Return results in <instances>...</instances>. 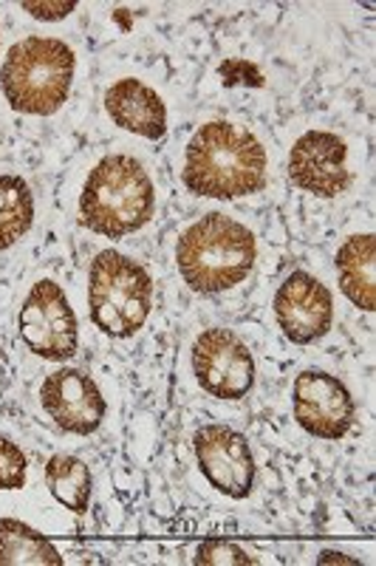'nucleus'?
<instances>
[{
  "label": "nucleus",
  "instance_id": "obj_1",
  "mask_svg": "<svg viewBox=\"0 0 376 566\" xmlns=\"http://www.w3.org/2000/svg\"><path fill=\"white\" fill-rule=\"evenodd\" d=\"M185 185L205 199H241L267 185L261 139L232 123H207L187 145Z\"/></svg>",
  "mask_w": 376,
  "mask_h": 566
},
{
  "label": "nucleus",
  "instance_id": "obj_2",
  "mask_svg": "<svg viewBox=\"0 0 376 566\" xmlns=\"http://www.w3.org/2000/svg\"><path fill=\"white\" fill-rule=\"evenodd\" d=\"M255 235L223 212H210L190 227L176 247L181 277L198 295L227 292L255 264Z\"/></svg>",
  "mask_w": 376,
  "mask_h": 566
},
{
  "label": "nucleus",
  "instance_id": "obj_3",
  "mask_svg": "<svg viewBox=\"0 0 376 566\" xmlns=\"http://www.w3.org/2000/svg\"><path fill=\"white\" fill-rule=\"evenodd\" d=\"M154 181L134 156H105L80 196V219L91 232L122 239L154 219Z\"/></svg>",
  "mask_w": 376,
  "mask_h": 566
},
{
  "label": "nucleus",
  "instance_id": "obj_4",
  "mask_svg": "<svg viewBox=\"0 0 376 566\" xmlns=\"http://www.w3.org/2000/svg\"><path fill=\"white\" fill-rule=\"evenodd\" d=\"M74 80V52L54 38H27L14 43L0 69L7 103L18 114L52 116L69 99Z\"/></svg>",
  "mask_w": 376,
  "mask_h": 566
},
{
  "label": "nucleus",
  "instance_id": "obj_5",
  "mask_svg": "<svg viewBox=\"0 0 376 566\" xmlns=\"http://www.w3.org/2000/svg\"><path fill=\"white\" fill-rule=\"evenodd\" d=\"M154 301V281L128 255L105 250L91 261L88 310L96 328L111 337H134L145 326Z\"/></svg>",
  "mask_w": 376,
  "mask_h": 566
},
{
  "label": "nucleus",
  "instance_id": "obj_6",
  "mask_svg": "<svg viewBox=\"0 0 376 566\" xmlns=\"http://www.w3.org/2000/svg\"><path fill=\"white\" fill-rule=\"evenodd\" d=\"M18 323L23 343L43 360H69L77 352V315L54 281L34 283Z\"/></svg>",
  "mask_w": 376,
  "mask_h": 566
},
{
  "label": "nucleus",
  "instance_id": "obj_7",
  "mask_svg": "<svg viewBox=\"0 0 376 566\" xmlns=\"http://www.w3.org/2000/svg\"><path fill=\"white\" fill-rule=\"evenodd\" d=\"M192 374L210 397L243 399L255 386V360L230 328H207L192 346Z\"/></svg>",
  "mask_w": 376,
  "mask_h": 566
},
{
  "label": "nucleus",
  "instance_id": "obj_8",
  "mask_svg": "<svg viewBox=\"0 0 376 566\" xmlns=\"http://www.w3.org/2000/svg\"><path fill=\"white\" fill-rule=\"evenodd\" d=\"M198 468L218 493L247 499L255 484V459L243 433L227 424H205L192 439Z\"/></svg>",
  "mask_w": 376,
  "mask_h": 566
},
{
  "label": "nucleus",
  "instance_id": "obj_9",
  "mask_svg": "<svg viewBox=\"0 0 376 566\" xmlns=\"http://www.w3.org/2000/svg\"><path fill=\"white\" fill-rule=\"evenodd\" d=\"M294 419L317 439H343L354 424L351 391L332 374L309 368L294 380Z\"/></svg>",
  "mask_w": 376,
  "mask_h": 566
},
{
  "label": "nucleus",
  "instance_id": "obj_10",
  "mask_svg": "<svg viewBox=\"0 0 376 566\" xmlns=\"http://www.w3.org/2000/svg\"><path fill=\"white\" fill-rule=\"evenodd\" d=\"M289 179L306 193L334 199L351 185L348 148L337 134L309 130L294 142L289 156Z\"/></svg>",
  "mask_w": 376,
  "mask_h": 566
},
{
  "label": "nucleus",
  "instance_id": "obj_11",
  "mask_svg": "<svg viewBox=\"0 0 376 566\" xmlns=\"http://www.w3.org/2000/svg\"><path fill=\"white\" fill-rule=\"evenodd\" d=\"M274 317L286 340L309 346L332 328V292L309 272H292L274 295Z\"/></svg>",
  "mask_w": 376,
  "mask_h": 566
},
{
  "label": "nucleus",
  "instance_id": "obj_12",
  "mask_svg": "<svg viewBox=\"0 0 376 566\" xmlns=\"http://www.w3.org/2000/svg\"><path fill=\"white\" fill-rule=\"evenodd\" d=\"M40 402L58 428L77 437L94 433L105 419V399L100 386L83 368H60L40 386Z\"/></svg>",
  "mask_w": 376,
  "mask_h": 566
},
{
  "label": "nucleus",
  "instance_id": "obj_13",
  "mask_svg": "<svg viewBox=\"0 0 376 566\" xmlns=\"http://www.w3.org/2000/svg\"><path fill=\"white\" fill-rule=\"evenodd\" d=\"M105 111L114 125L139 134L145 139H165L167 134V108L161 97L150 85L139 80H119L105 91Z\"/></svg>",
  "mask_w": 376,
  "mask_h": 566
},
{
  "label": "nucleus",
  "instance_id": "obj_14",
  "mask_svg": "<svg viewBox=\"0 0 376 566\" xmlns=\"http://www.w3.org/2000/svg\"><path fill=\"white\" fill-rule=\"evenodd\" d=\"M376 241L374 235H351L337 252V272L340 286L357 310H376Z\"/></svg>",
  "mask_w": 376,
  "mask_h": 566
},
{
  "label": "nucleus",
  "instance_id": "obj_15",
  "mask_svg": "<svg viewBox=\"0 0 376 566\" xmlns=\"http://www.w3.org/2000/svg\"><path fill=\"white\" fill-rule=\"evenodd\" d=\"M0 566H63V558L38 530L0 518Z\"/></svg>",
  "mask_w": 376,
  "mask_h": 566
},
{
  "label": "nucleus",
  "instance_id": "obj_16",
  "mask_svg": "<svg viewBox=\"0 0 376 566\" xmlns=\"http://www.w3.org/2000/svg\"><path fill=\"white\" fill-rule=\"evenodd\" d=\"M45 482L49 490L63 507L74 510L83 515L91 502V470L83 459L69 457V453H58L45 464Z\"/></svg>",
  "mask_w": 376,
  "mask_h": 566
},
{
  "label": "nucleus",
  "instance_id": "obj_17",
  "mask_svg": "<svg viewBox=\"0 0 376 566\" xmlns=\"http://www.w3.org/2000/svg\"><path fill=\"white\" fill-rule=\"evenodd\" d=\"M34 199L20 176H0V252L32 230Z\"/></svg>",
  "mask_w": 376,
  "mask_h": 566
},
{
  "label": "nucleus",
  "instance_id": "obj_18",
  "mask_svg": "<svg viewBox=\"0 0 376 566\" xmlns=\"http://www.w3.org/2000/svg\"><path fill=\"white\" fill-rule=\"evenodd\" d=\"M27 484V457L18 444L0 437V490H20Z\"/></svg>",
  "mask_w": 376,
  "mask_h": 566
},
{
  "label": "nucleus",
  "instance_id": "obj_19",
  "mask_svg": "<svg viewBox=\"0 0 376 566\" xmlns=\"http://www.w3.org/2000/svg\"><path fill=\"white\" fill-rule=\"evenodd\" d=\"M196 564L207 566H236V564H258L255 555H249L238 544H227V541H207L196 553Z\"/></svg>",
  "mask_w": 376,
  "mask_h": 566
},
{
  "label": "nucleus",
  "instance_id": "obj_20",
  "mask_svg": "<svg viewBox=\"0 0 376 566\" xmlns=\"http://www.w3.org/2000/svg\"><path fill=\"white\" fill-rule=\"evenodd\" d=\"M20 7L27 9L29 14H32V18H38V20H60V18H65V14H71L74 12V7H77V3H20Z\"/></svg>",
  "mask_w": 376,
  "mask_h": 566
}]
</instances>
